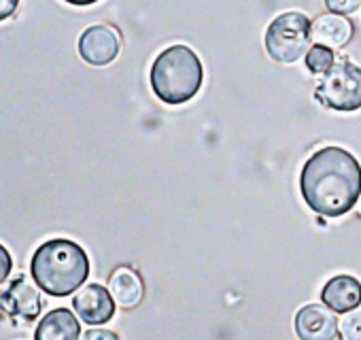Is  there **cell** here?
<instances>
[{
	"instance_id": "cell-11",
	"label": "cell",
	"mask_w": 361,
	"mask_h": 340,
	"mask_svg": "<svg viewBox=\"0 0 361 340\" xmlns=\"http://www.w3.org/2000/svg\"><path fill=\"white\" fill-rule=\"evenodd\" d=\"M81 327L73 310L54 308L49 310L35 329V340H79Z\"/></svg>"
},
{
	"instance_id": "cell-15",
	"label": "cell",
	"mask_w": 361,
	"mask_h": 340,
	"mask_svg": "<svg viewBox=\"0 0 361 340\" xmlns=\"http://www.w3.org/2000/svg\"><path fill=\"white\" fill-rule=\"evenodd\" d=\"M340 334L344 340H361V308L350 310L340 325Z\"/></svg>"
},
{
	"instance_id": "cell-12",
	"label": "cell",
	"mask_w": 361,
	"mask_h": 340,
	"mask_svg": "<svg viewBox=\"0 0 361 340\" xmlns=\"http://www.w3.org/2000/svg\"><path fill=\"white\" fill-rule=\"evenodd\" d=\"M109 291L115 304H119L121 308H134L145 296V283L136 270H132L130 266H119L109 279Z\"/></svg>"
},
{
	"instance_id": "cell-19",
	"label": "cell",
	"mask_w": 361,
	"mask_h": 340,
	"mask_svg": "<svg viewBox=\"0 0 361 340\" xmlns=\"http://www.w3.org/2000/svg\"><path fill=\"white\" fill-rule=\"evenodd\" d=\"M20 0H0V22L9 20L18 11Z\"/></svg>"
},
{
	"instance_id": "cell-18",
	"label": "cell",
	"mask_w": 361,
	"mask_h": 340,
	"mask_svg": "<svg viewBox=\"0 0 361 340\" xmlns=\"http://www.w3.org/2000/svg\"><path fill=\"white\" fill-rule=\"evenodd\" d=\"M81 340H119V336L111 329H87Z\"/></svg>"
},
{
	"instance_id": "cell-20",
	"label": "cell",
	"mask_w": 361,
	"mask_h": 340,
	"mask_svg": "<svg viewBox=\"0 0 361 340\" xmlns=\"http://www.w3.org/2000/svg\"><path fill=\"white\" fill-rule=\"evenodd\" d=\"M68 5H75V7H90V5H96L98 0H64Z\"/></svg>"
},
{
	"instance_id": "cell-2",
	"label": "cell",
	"mask_w": 361,
	"mask_h": 340,
	"mask_svg": "<svg viewBox=\"0 0 361 340\" xmlns=\"http://www.w3.org/2000/svg\"><path fill=\"white\" fill-rule=\"evenodd\" d=\"M30 274L45 293L64 298L85 283L90 274V260L81 245L68 238H54L35 251Z\"/></svg>"
},
{
	"instance_id": "cell-7",
	"label": "cell",
	"mask_w": 361,
	"mask_h": 340,
	"mask_svg": "<svg viewBox=\"0 0 361 340\" xmlns=\"http://www.w3.org/2000/svg\"><path fill=\"white\" fill-rule=\"evenodd\" d=\"M121 49V41L115 28L98 24L90 26L79 39V56L92 66L111 64Z\"/></svg>"
},
{
	"instance_id": "cell-3",
	"label": "cell",
	"mask_w": 361,
	"mask_h": 340,
	"mask_svg": "<svg viewBox=\"0 0 361 340\" xmlns=\"http://www.w3.org/2000/svg\"><path fill=\"white\" fill-rule=\"evenodd\" d=\"M151 90L166 104H185L202 87L204 68L198 54L188 45L164 49L151 66Z\"/></svg>"
},
{
	"instance_id": "cell-4",
	"label": "cell",
	"mask_w": 361,
	"mask_h": 340,
	"mask_svg": "<svg viewBox=\"0 0 361 340\" xmlns=\"http://www.w3.org/2000/svg\"><path fill=\"white\" fill-rule=\"evenodd\" d=\"M312 22L298 11H287L274 18L266 30V51L274 62L293 64L310 49Z\"/></svg>"
},
{
	"instance_id": "cell-16",
	"label": "cell",
	"mask_w": 361,
	"mask_h": 340,
	"mask_svg": "<svg viewBox=\"0 0 361 340\" xmlns=\"http://www.w3.org/2000/svg\"><path fill=\"white\" fill-rule=\"evenodd\" d=\"M325 7H327L331 13H338V16H350V13L359 11L361 0H325Z\"/></svg>"
},
{
	"instance_id": "cell-8",
	"label": "cell",
	"mask_w": 361,
	"mask_h": 340,
	"mask_svg": "<svg viewBox=\"0 0 361 340\" xmlns=\"http://www.w3.org/2000/svg\"><path fill=\"white\" fill-rule=\"evenodd\" d=\"M340 323L325 304L302 306L295 315V334L300 340H336Z\"/></svg>"
},
{
	"instance_id": "cell-1",
	"label": "cell",
	"mask_w": 361,
	"mask_h": 340,
	"mask_svg": "<svg viewBox=\"0 0 361 340\" xmlns=\"http://www.w3.org/2000/svg\"><path fill=\"white\" fill-rule=\"evenodd\" d=\"M300 190L308 209L323 217H340L361 196V164L342 147H323L304 164Z\"/></svg>"
},
{
	"instance_id": "cell-5",
	"label": "cell",
	"mask_w": 361,
	"mask_h": 340,
	"mask_svg": "<svg viewBox=\"0 0 361 340\" xmlns=\"http://www.w3.org/2000/svg\"><path fill=\"white\" fill-rule=\"evenodd\" d=\"M314 96L331 111L348 113L361 109V68L346 60L334 62V66L323 73Z\"/></svg>"
},
{
	"instance_id": "cell-13",
	"label": "cell",
	"mask_w": 361,
	"mask_h": 340,
	"mask_svg": "<svg viewBox=\"0 0 361 340\" xmlns=\"http://www.w3.org/2000/svg\"><path fill=\"white\" fill-rule=\"evenodd\" d=\"M353 24L338 13H325L312 22V41L325 47H344L353 39Z\"/></svg>"
},
{
	"instance_id": "cell-14",
	"label": "cell",
	"mask_w": 361,
	"mask_h": 340,
	"mask_svg": "<svg viewBox=\"0 0 361 340\" xmlns=\"http://www.w3.org/2000/svg\"><path fill=\"white\" fill-rule=\"evenodd\" d=\"M334 66V51L325 45H312L306 51V68L314 75H323Z\"/></svg>"
},
{
	"instance_id": "cell-6",
	"label": "cell",
	"mask_w": 361,
	"mask_h": 340,
	"mask_svg": "<svg viewBox=\"0 0 361 340\" xmlns=\"http://www.w3.org/2000/svg\"><path fill=\"white\" fill-rule=\"evenodd\" d=\"M41 293L26 277H16L7 287L0 289V310L13 319L32 321L41 315Z\"/></svg>"
},
{
	"instance_id": "cell-9",
	"label": "cell",
	"mask_w": 361,
	"mask_h": 340,
	"mask_svg": "<svg viewBox=\"0 0 361 340\" xmlns=\"http://www.w3.org/2000/svg\"><path fill=\"white\" fill-rule=\"evenodd\" d=\"M73 308L81 321L90 325H102L113 319L115 300L109 289H104L98 283H92L79 289V293L73 298Z\"/></svg>"
},
{
	"instance_id": "cell-17",
	"label": "cell",
	"mask_w": 361,
	"mask_h": 340,
	"mask_svg": "<svg viewBox=\"0 0 361 340\" xmlns=\"http://www.w3.org/2000/svg\"><path fill=\"white\" fill-rule=\"evenodd\" d=\"M11 270H13V260H11V253L0 245V285H3L7 279H9V274H11Z\"/></svg>"
},
{
	"instance_id": "cell-10",
	"label": "cell",
	"mask_w": 361,
	"mask_h": 340,
	"mask_svg": "<svg viewBox=\"0 0 361 340\" xmlns=\"http://www.w3.org/2000/svg\"><path fill=\"white\" fill-rule=\"evenodd\" d=\"M321 300L334 312H350L361 306V283L355 277L338 274L321 289Z\"/></svg>"
}]
</instances>
